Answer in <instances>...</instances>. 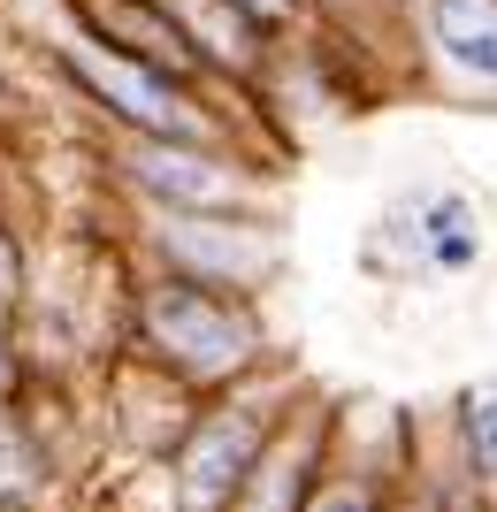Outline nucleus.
<instances>
[{"mask_svg":"<svg viewBox=\"0 0 497 512\" xmlns=\"http://www.w3.org/2000/svg\"><path fill=\"white\" fill-rule=\"evenodd\" d=\"M46 69L62 77V92L85 107L100 130H146V138H192V146H230V115H222L215 85H199L184 69L130 54V46L100 39L92 23L69 16L62 31H46Z\"/></svg>","mask_w":497,"mask_h":512,"instance_id":"nucleus-1","label":"nucleus"},{"mask_svg":"<svg viewBox=\"0 0 497 512\" xmlns=\"http://www.w3.org/2000/svg\"><path fill=\"white\" fill-rule=\"evenodd\" d=\"M130 352L146 367H161L169 383L199 390H222L253 375L268 360V329H260V306L245 291H222V283H199V276H176V268H153L138 276L130 291Z\"/></svg>","mask_w":497,"mask_h":512,"instance_id":"nucleus-2","label":"nucleus"},{"mask_svg":"<svg viewBox=\"0 0 497 512\" xmlns=\"http://www.w3.org/2000/svg\"><path fill=\"white\" fill-rule=\"evenodd\" d=\"M276 428V398H260L253 375L222 390H199V406H184V421L169 428V444L153 451L161 474H169V497L192 512H222L238 505L245 482L260 467V444Z\"/></svg>","mask_w":497,"mask_h":512,"instance_id":"nucleus-3","label":"nucleus"},{"mask_svg":"<svg viewBox=\"0 0 497 512\" xmlns=\"http://www.w3.org/2000/svg\"><path fill=\"white\" fill-rule=\"evenodd\" d=\"M100 176L138 214H207V207H253V169L230 146H192V138H146V130H108Z\"/></svg>","mask_w":497,"mask_h":512,"instance_id":"nucleus-4","label":"nucleus"},{"mask_svg":"<svg viewBox=\"0 0 497 512\" xmlns=\"http://www.w3.org/2000/svg\"><path fill=\"white\" fill-rule=\"evenodd\" d=\"M153 245V268H176V276L222 283V291H245L260 299V283L276 276V222H260L253 207H207V214H138Z\"/></svg>","mask_w":497,"mask_h":512,"instance_id":"nucleus-5","label":"nucleus"},{"mask_svg":"<svg viewBox=\"0 0 497 512\" xmlns=\"http://www.w3.org/2000/svg\"><path fill=\"white\" fill-rule=\"evenodd\" d=\"M161 16L184 31V46L199 54V69L215 77V85H253L260 69H268V46L276 31H260L245 8L230 0H161Z\"/></svg>","mask_w":497,"mask_h":512,"instance_id":"nucleus-6","label":"nucleus"},{"mask_svg":"<svg viewBox=\"0 0 497 512\" xmlns=\"http://www.w3.org/2000/svg\"><path fill=\"white\" fill-rule=\"evenodd\" d=\"M398 230H406L413 268L429 276H467L482 260V207L467 192H421L398 207Z\"/></svg>","mask_w":497,"mask_h":512,"instance_id":"nucleus-7","label":"nucleus"},{"mask_svg":"<svg viewBox=\"0 0 497 512\" xmlns=\"http://www.w3.org/2000/svg\"><path fill=\"white\" fill-rule=\"evenodd\" d=\"M421 31L459 85L497 92V0H421Z\"/></svg>","mask_w":497,"mask_h":512,"instance_id":"nucleus-8","label":"nucleus"},{"mask_svg":"<svg viewBox=\"0 0 497 512\" xmlns=\"http://www.w3.org/2000/svg\"><path fill=\"white\" fill-rule=\"evenodd\" d=\"M54 490V436L39 421V398L31 383L0 406V505H31V497Z\"/></svg>","mask_w":497,"mask_h":512,"instance_id":"nucleus-9","label":"nucleus"},{"mask_svg":"<svg viewBox=\"0 0 497 512\" xmlns=\"http://www.w3.org/2000/svg\"><path fill=\"white\" fill-rule=\"evenodd\" d=\"M459 459L482 490H497V390H467L459 406Z\"/></svg>","mask_w":497,"mask_h":512,"instance_id":"nucleus-10","label":"nucleus"},{"mask_svg":"<svg viewBox=\"0 0 497 512\" xmlns=\"http://www.w3.org/2000/svg\"><path fill=\"white\" fill-rule=\"evenodd\" d=\"M23 299H31V245H23V230L0 214V306L23 314Z\"/></svg>","mask_w":497,"mask_h":512,"instance_id":"nucleus-11","label":"nucleus"},{"mask_svg":"<svg viewBox=\"0 0 497 512\" xmlns=\"http://www.w3.org/2000/svg\"><path fill=\"white\" fill-rule=\"evenodd\" d=\"M31 383V352H23V314L0 306V398H16Z\"/></svg>","mask_w":497,"mask_h":512,"instance_id":"nucleus-12","label":"nucleus"},{"mask_svg":"<svg viewBox=\"0 0 497 512\" xmlns=\"http://www.w3.org/2000/svg\"><path fill=\"white\" fill-rule=\"evenodd\" d=\"M230 8H245L260 31H276V39H283V31H299V23H306V8H314V0H230Z\"/></svg>","mask_w":497,"mask_h":512,"instance_id":"nucleus-13","label":"nucleus"}]
</instances>
